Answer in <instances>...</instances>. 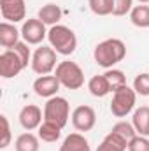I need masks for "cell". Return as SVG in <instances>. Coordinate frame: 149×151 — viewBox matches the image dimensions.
<instances>
[{"instance_id":"obj_22","label":"cell","mask_w":149,"mask_h":151,"mask_svg":"<svg viewBox=\"0 0 149 151\" xmlns=\"http://www.w3.org/2000/svg\"><path fill=\"white\" fill-rule=\"evenodd\" d=\"M104 76H105V79H107V83L111 86V93H114L116 90H119L121 86L126 84V76L119 69H107Z\"/></svg>"},{"instance_id":"obj_9","label":"cell","mask_w":149,"mask_h":151,"mask_svg":"<svg viewBox=\"0 0 149 151\" xmlns=\"http://www.w3.org/2000/svg\"><path fill=\"white\" fill-rule=\"evenodd\" d=\"M23 69H25L23 62L19 60V56H18L12 49H5V51L0 55V76H2L4 79L16 77Z\"/></svg>"},{"instance_id":"obj_2","label":"cell","mask_w":149,"mask_h":151,"mask_svg":"<svg viewBox=\"0 0 149 151\" xmlns=\"http://www.w3.org/2000/svg\"><path fill=\"white\" fill-rule=\"evenodd\" d=\"M47 40H49V46L62 56L74 55L75 47H77V37H75L74 30L60 23L47 30Z\"/></svg>"},{"instance_id":"obj_26","label":"cell","mask_w":149,"mask_h":151,"mask_svg":"<svg viewBox=\"0 0 149 151\" xmlns=\"http://www.w3.org/2000/svg\"><path fill=\"white\" fill-rule=\"evenodd\" d=\"M12 51L19 56V60L23 62V65H25V69L28 67V63H32V53H30V47H28V44L23 40H19L14 47H12Z\"/></svg>"},{"instance_id":"obj_25","label":"cell","mask_w":149,"mask_h":151,"mask_svg":"<svg viewBox=\"0 0 149 151\" xmlns=\"http://www.w3.org/2000/svg\"><path fill=\"white\" fill-rule=\"evenodd\" d=\"M133 90L140 97H149V72H142L133 79Z\"/></svg>"},{"instance_id":"obj_5","label":"cell","mask_w":149,"mask_h":151,"mask_svg":"<svg viewBox=\"0 0 149 151\" xmlns=\"http://www.w3.org/2000/svg\"><path fill=\"white\" fill-rule=\"evenodd\" d=\"M135 100H137V93L133 88H130L128 84L121 86L119 90H116L112 93V102H111V113L116 118H125L133 111L135 107Z\"/></svg>"},{"instance_id":"obj_15","label":"cell","mask_w":149,"mask_h":151,"mask_svg":"<svg viewBox=\"0 0 149 151\" xmlns=\"http://www.w3.org/2000/svg\"><path fill=\"white\" fill-rule=\"evenodd\" d=\"M132 125L135 127L137 135L149 137V106H140L139 109H135Z\"/></svg>"},{"instance_id":"obj_28","label":"cell","mask_w":149,"mask_h":151,"mask_svg":"<svg viewBox=\"0 0 149 151\" xmlns=\"http://www.w3.org/2000/svg\"><path fill=\"white\" fill-rule=\"evenodd\" d=\"M133 9V0H114V12L112 16H126Z\"/></svg>"},{"instance_id":"obj_4","label":"cell","mask_w":149,"mask_h":151,"mask_svg":"<svg viewBox=\"0 0 149 151\" xmlns=\"http://www.w3.org/2000/svg\"><path fill=\"white\" fill-rule=\"evenodd\" d=\"M69 118H70V106H69L67 99L58 97V95L47 99V102L44 106V119L46 121L56 123L58 127L63 128L69 123Z\"/></svg>"},{"instance_id":"obj_13","label":"cell","mask_w":149,"mask_h":151,"mask_svg":"<svg viewBox=\"0 0 149 151\" xmlns=\"http://www.w3.org/2000/svg\"><path fill=\"white\" fill-rule=\"evenodd\" d=\"M21 37V30H18L14 27V23L9 21H2L0 23V44L5 49H12Z\"/></svg>"},{"instance_id":"obj_3","label":"cell","mask_w":149,"mask_h":151,"mask_svg":"<svg viewBox=\"0 0 149 151\" xmlns=\"http://www.w3.org/2000/svg\"><path fill=\"white\" fill-rule=\"evenodd\" d=\"M54 76L58 77L60 84L67 90H79L84 86V72L82 69L70 60H63L56 65Z\"/></svg>"},{"instance_id":"obj_19","label":"cell","mask_w":149,"mask_h":151,"mask_svg":"<svg viewBox=\"0 0 149 151\" xmlns=\"http://www.w3.org/2000/svg\"><path fill=\"white\" fill-rule=\"evenodd\" d=\"M39 141H40L39 135H34L32 132H25V134L16 137L14 150L16 151H39L40 150V142Z\"/></svg>"},{"instance_id":"obj_27","label":"cell","mask_w":149,"mask_h":151,"mask_svg":"<svg viewBox=\"0 0 149 151\" xmlns=\"http://www.w3.org/2000/svg\"><path fill=\"white\" fill-rule=\"evenodd\" d=\"M0 125H2V141H0V148L5 150L9 144H11V139H12V134H11V125H9V119L5 114L0 116Z\"/></svg>"},{"instance_id":"obj_29","label":"cell","mask_w":149,"mask_h":151,"mask_svg":"<svg viewBox=\"0 0 149 151\" xmlns=\"http://www.w3.org/2000/svg\"><path fill=\"white\" fill-rule=\"evenodd\" d=\"M128 151H149V139L144 135H135L128 142Z\"/></svg>"},{"instance_id":"obj_10","label":"cell","mask_w":149,"mask_h":151,"mask_svg":"<svg viewBox=\"0 0 149 151\" xmlns=\"http://www.w3.org/2000/svg\"><path fill=\"white\" fill-rule=\"evenodd\" d=\"M2 18L9 23H19L27 18L25 0H0Z\"/></svg>"},{"instance_id":"obj_12","label":"cell","mask_w":149,"mask_h":151,"mask_svg":"<svg viewBox=\"0 0 149 151\" xmlns=\"http://www.w3.org/2000/svg\"><path fill=\"white\" fill-rule=\"evenodd\" d=\"M60 81L56 76H39L37 79L34 81V91L37 93L39 97L42 99H51L56 97L58 90H60Z\"/></svg>"},{"instance_id":"obj_14","label":"cell","mask_w":149,"mask_h":151,"mask_svg":"<svg viewBox=\"0 0 149 151\" xmlns=\"http://www.w3.org/2000/svg\"><path fill=\"white\" fill-rule=\"evenodd\" d=\"M58 151H91V148H90L88 139L82 134L74 132V134H69L63 139V142H62Z\"/></svg>"},{"instance_id":"obj_7","label":"cell","mask_w":149,"mask_h":151,"mask_svg":"<svg viewBox=\"0 0 149 151\" xmlns=\"http://www.w3.org/2000/svg\"><path fill=\"white\" fill-rule=\"evenodd\" d=\"M70 119L77 132H90L97 125V113L91 106H77L72 111Z\"/></svg>"},{"instance_id":"obj_16","label":"cell","mask_w":149,"mask_h":151,"mask_svg":"<svg viewBox=\"0 0 149 151\" xmlns=\"http://www.w3.org/2000/svg\"><path fill=\"white\" fill-rule=\"evenodd\" d=\"M37 18L44 23V25H49V27H54L58 25V21L62 19V9L60 5L56 4H46L39 9Z\"/></svg>"},{"instance_id":"obj_20","label":"cell","mask_w":149,"mask_h":151,"mask_svg":"<svg viewBox=\"0 0 149 151\" xmlns=\"http://www.w3.org/2000/svg\"><path fill=\"white\" fill-rule=\"evenodd\" d=\"M88 90L93 97H98V99H104L105 95L111 93V86L105 79V76L100 74V76H93L90 81H88Z\"/></svg>"},{"instance_id":"obj_8","label":"cell","mask_w":149,"mask_h":151,"mask_svg":"<svg viewBox=\"0 0 149 151\" xmlns=\"http://www.w3.org/2000/svg\"><path fill=\"white\" fill-rule=\"evenodd\" d=\"M21 37L27 44L30 46H37L40 44L44 39L47 37V30H46V25L39 19V18H30L23 23L21 27Z\"/></svg>"},{"instance_id":"obj_24","label":"cell","mask_w":149,"mask_h":151,"mask_svg":"<svg viewBox=\"0 0 149 151\" xmlns=\"http://www.w3.org/2000/svg\"><path fill=\"white\" fill-rule=\"evenodd\" d=\"M111 132L114 134H117V135H121L125 141H132L135 135H137V130H135V127L132 125V123H128V121H117L114 127L111 128Z\"/></svg>"},{"instance_id":"obj_21","label":"cell","mask_w":149,"mask_h":151,"mask_svg":"<svg viewBox=\"0 0 149 151\" xmlns=\"http://www.w3.org/2000/svg\"><path fill=\"white\" fill-rule=\"evenodd\" d=\"M130 21L137 28H149V5H133L130 11Z\"/></svg>"},{"instance_id":"obj_30","label":"cell","mask_w":149,"mask_h":151,"mask_svg":"<svg viewBox=\"0 0 149 151\" xmlns=\"http://www.w3.org/2000/svg\"><path fill=\"white\" fill-rule=\"evenodd\" d=\"M140 4H149V0H139Z\"/></svg>"},{"instance_id":"obj_17","label":"cell","mask_w":149,"mask_h":151,"mask_svg":"<svg viewBox=\"0 0 149 151\" xmlns=\"http://www.w3.org/2000/svg\"><path fill=\"white\" fill-rule=\"evenodd\" d=\"M126 150H128V141H125L121 135H117L114 132H109L97 148V151H126Z\"/></svg>"},{"instance_id":"obj_6","label":"cell","mask_w":149,"mask_h":151,"mask_svg":"<svg viewBox=\"0 0 149 151\" xmlns=\"http://www.w3.org/2000/svg\"><path fill=\"white\" fill-rule=\"evenodd\" d=\"M56 51L51 46H40L32 55V70L39 76H47L56 69Z\"/></svg>"},{"instance_id":"obj_18","label":"cell","mask_w":149,"mask_h":151,"mask_svg":"<svg viewBox=\"0 0 149 151\" xmlns=\"http://www.w3.org/2000/svg\"><path fill=\"white\" fill-rule=\"evenodd\" d=\"M62 127H58L56 123H51V121H42V125L39 127V139L44 141V142H56L60 137H62Z\"/></svg>"},{"instance_id":"obj_11","label":"cell","mask_w":149,"mask_h":151,"mask_svg":"<svg viewBox=\"0 0 149 151\" xmlns=\"http://www.w3.org/2000/svg\"><path fill=\"white\" fill-rule=\"evenodd\" d=\"M19 125L27 130V132H32V130H39V127L42 125V118L44 113L40 111V107L35 104H28L25 106L21 111H19Z\"/></svg>"},{"instance_id":"obj_1","label":"cell","mask_w":149,"mask_h":151,"mask_svg":"<svg viewBox=\"0 0 149 151\" xmlns=\"http://www.w3.org/2000/svg\"><path fill=\"white\" fill-rule=\"evenodd\" d=\"M125 56H126V46L121 39L116 37L98 42L93 49V58H95L97 65H100L104 69H114V65L123 62Z\"/></svg>"},{"instance_id":"obj_23","label":"cell","mask_w":149,"mask_h":151,"mask_svg":"<svg viewBox=\"0 0 149 151\" xmlns=\"http://www.w3.org/2000/svg\"><path fill=\"white\" fill-rule=\"evenodd\" d=\"M88 5L97 16H109L114 12V0H88Z\"/></svg>"}]
</instances>
